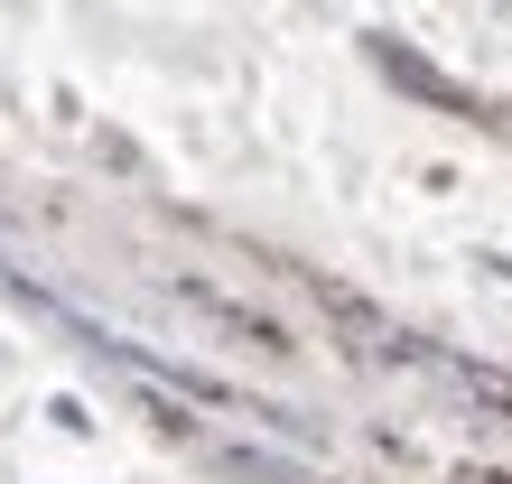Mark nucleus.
<instances>
[{"instance_id":"nucleus-1","label":"nucleus","mask_w":512,"mask_h":484,"mask_svg":"<svg viewBox=\"0 0 512 484\" xmlns=\"http://www.w3.org/2000/svg\"><path fill=\"white\" fill-rule=\"evenodd\" d=\"M373 66H382L391 84H410V94H419V103H438V112H457V121H494L485 103H475V94H466V84H447V75L429 66V56H410L401 38H373Z\"/></svg>"},{"instance_id":"nucleus-2","label":"nucleus","mask_w":512,"mask_h":484,"mask_svg":"<svg viewBox=\"0 0 512 484\" xmlns=\"http://www.w3.org/2000/svg\"><path fill=\"white\" fill-rule=\"evenodd\" d=\"M494 270H503V280H512V261H494Z\"/></svg>"},{"instance_id":"nucleus-3","label":"nucleus","mask_w":512,"mask_h":484,"mask_svg":"<svg viewBox=\"0 0 512 484\" xmlns=\"http://www.w3.org/2000/svg\"><path fill=\"white\" fill-rule=\"evenodd\" d=\"M0 270H10V261H0Z\"/></svg>"}]
</instances>
